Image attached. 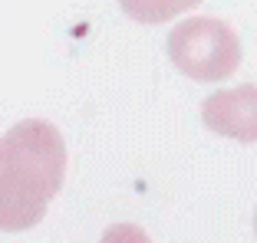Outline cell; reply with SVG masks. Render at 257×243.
<instances>
[{
	"label": "cell",
	"mask_w": 257,
	"mask_h": 243,
	"mask_svg": "<svg viewBox=\"0 0 257 243\" xmlns=\"http://www.w3.org/2000/svg\"><path fill=\"white\" fill-rule=\"evenodd\" d=\"M66 174V144L43 118H23L4 135L0 148V227L30 230L60 194Z\"/></svg>",
	"instance_id": "1"
},
{
	"label": "cell",
	"mask_w": 257,
	"mask_h": 243,
	"mask_svg": "<svg viewBox=\"0 0 257 243\" xmlns=\"http://www.w3.org/2000/svg\"><path fill=\"white\" fill-rule=\"evenodd\" d=\"M168 60L185 79L221 82L241 66V40L214 16H191L168 33Z\"/></svg>",
	"instance_id": "2"
},
{
	"label": "cell",
	"mask_w": 257,
	"mask_h": 243,
	"mask_svg": "<svg viewBox=\"0 0 257 243\" xmlns=\"http://www.w3.org/2000/svg\"><path fill=\"white\" fill-rule=\"evenodd\" d=\"M204 128L241 144H257V86H234L208 96L201 106Z\"/></svg>",
	"instance_id": "3"
},
{
	"label": "cell",
	"mask_w": 257,
	"mask_h": 243,
	"mask_svg": "<svg viewBox=\"0 0 257 243\" xmlns=\"http://www.w3.org/2000/svg\"><path fill=\"white\" fill-rule=\"evenodd\" d=\"M198 4H201V0H119L122 14L132 16L136 23H149V26L175 20L178 14L198 7Z\"/></svg>",
	"instance_id": "4"
},
{
	"label": "cell",
	"mask_w": 257,
	"mask_h": 243,
	"mask_svg": "<svg viewBox=\"0 0 257 243\" xmlns=\"http://www.w3.org/2000/svg\"><path fill=\"white\" fill-rule=\"evenodd\" d=\"M254 234H257V214H254Z\"/></svg>",
	"instance_id": "5"
}]
</instances>
